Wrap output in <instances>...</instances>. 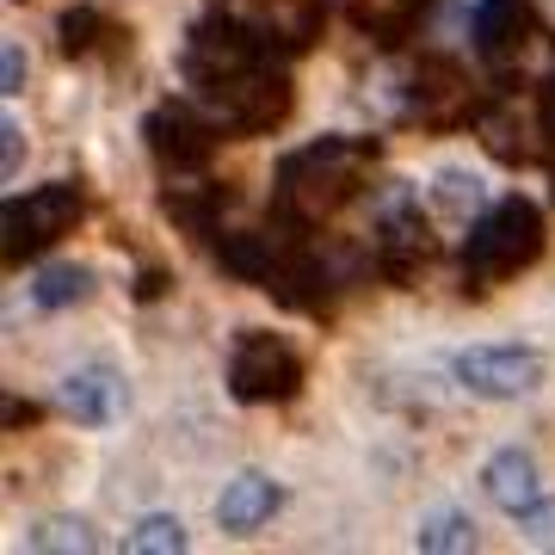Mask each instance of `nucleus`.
<instances>
[{
  "label": "nucleus",
  "mask_w": 555,
  "mask_h": 555,
  "mask_svg": "<svg viewBox=\"0 0 555 555\" xmlns=\"http://www.w3.org/2000/svg\"><path fill=\"white\" fill-rule=\"evenodd\" d=\"M25 167V130L20 124H7V130H0V173L13 179Z\"/></svg>",
  "instance_id": "nucleus-22"
},
{
  "label": "nucleus",
  "mask_w": 555,
  "mask_h": 555,
  "mask_svg": "<svg viewBox=\"0 0 555 555\" xmlns=\"http://www.w3.org/2000/svg\"><path fill=\"white\" fill-rule=\"evenodd\" d=\"M87 217V198H80L75 179H50L38 192H20V198L7 204V266H25V259H38L43 247H56L75 222Z\"/></svg>",
  "instance_id": "nucleus-4"
},
{
  "label": "nucleus",
  "mask_w": 555,
  "mask_h": 555,
  "mask_svg": "<svg viewBox=\"0 0 555 555\" xmlns=\"http://www.w3.org/2000/svg\"><path fill=\"white\" fill-rule=\"evenodd\" d=\"M371 160H377V142H358V137L302 142L297 155H284V167H278V217H291V222L334 217L339 204L358 198Z\"/></svg>",
  "instance_id": "nucleus-2"
},
{
  "label": "nucleus",
  "mask_w": 555,
  "mask_h": 555,
  "mask_svg": "<svg viewBox=\"0 0 555 555\" xmlns=\"http://www.w3.org/2000/svg\"><path fill=\"white\" fill-rule=\"evenodd\" d=\"M185 75L204 93V105L235 130H272L291 112V80H284V50L266 43L259 31H247L229 13L192 25L185 43Z\"/></svg>",
  "instance_id": "nucleus-1"
},
{
  "label": "nucleus",
  "mask_w": 555,
  "mask_h": 555,
  "mask_svg": "<svg viewBox=\"0 0 555 555\" xmlns=\"http://www.w3.org/2000/svg\"><path fill=\"white\" fill-rule=\"evenodd\" d=\"M31 302L50 309V315L93 302V266H75V259H50V266H38V278H31Z\"/></svg>",
  "instance_id": "nucleus-14"
},
{
  "label": "nucleus",
  "mask_w": 555,
  "mask_h": 555,
  "mask_svg": "<svg viewBox=\"0 0 555 555\" xmlns=\"http://www.w3.org/2000/svg\"><path fill=\"white\" fill-rule=\"evenodd\" d=\"M149 149H155L167 167H198V160L217 149V137H210V124H204L192 105H160V112H149Z\"/></svg>",
  "instance_id": "nucleus-13"
},
{
  "label": "nucleus",
  "mask_w": 555,
  "mask_h": 555,
  "mask_svg": "<svg viewBox=\"0 0 555 555\" xmlns=\"http://www.w3.org/2000/svg\"><path fill=\"white\" fill-rule=\"evenodd\" d=\"M56 408L75 420V426H112V420H124V408H130V383H124V371H112V364H80V371L62 377Z\"/></svg>",
  "instance_id": "nucleus-7"
},
{
  "label": "nucleus",
  "mask_w": 555,
  "mask_h": 555,
  "mask_svg": "<svg viewBox=\"0 0 555 555\" xmlns=\"http://www.w3.org/2000/svg\"><path fill=\"white\" fill-rule=\"evenodd\" d=\"M352 20L371 31V38L396 43L408 25L420 20V0H352Z\"/></svg>",
  "instance_id": "nucleus-19"
},
{
  "label": "nucleus",
  "mask_w": 555,
  "mask_h": 555,
  "mask_svg": "<svg viewBox=\"0 0 555 555\" xmlns=\"http://www.w3.org/2000/svg\"><path fill=\"white\" fill-rule=\"evenodd\" d=\"M0 93H7V100L25 93V50H20V43H7V50H0Z\"/></svg>",
  "instance_id": "nucleus-21"
},
{
  "label": "nucleus",
  "mask_w": 555,
  "mask_h": 555,
  "mask_svg": "<svg viewBox=\"0 0 555 555\" xmlns=\"http://www.w3.org/2000/svg\"><path fill=\"white\" fill-rule=\"evenodd\" d=\"M481 488H488V500H494L506 518H531L537 506H543V469H537L531 451H518V444H500L488 463H481Z\"/></svg>",
  "instance_id": "nucleus-10"
},
{
  "label": "nucleus",
  "mask_w": 555,
  "mask_h": 555,
  "mask_svg": "<svg viewBox=\"0 0 555 555\" xmlns=\"http://www.w3.org/2000/svg\"><path fill=\"white\" fill-rule=\"evenodd\" d=\"M124 550L130 555H185L192 537H185V525L173 513H149V518H137V531L124 537Z\"/></svg>",
  "instance_id": "nucleus-18"
},
{
  "label": "nucleus",
  "mask_w": 555,
  "mask_h": 555,
  "mask_svg": "<svg viewBox=\"0 0 555 555\" xmlns=\"http://www.w3.org/2000/svg\"><path fill=\"white\" fill-rule=\"evenodd\" d=\"M377 247H383V272L389 278H414L433 254V235H426V217H420L414 192H389L377 217Z\"/></svg>",
  "instance_id": "nucleus-8"
},
{
  "label": "nucleus",
  "mask_w": 555,
  "mask_h": 555,
  "mask_svg": "<svg viewBox=\"0 0 555 555\" xmlns=\"http://www.w3.org/2000/svg\"><path fill=\"white\" fill-rule=\"evenodd\" d=\"M278 506H284V488H278L272 476L247 469V476H235L229 488H222L217 525H222L229 537H254V531H266V525L278 518Z\"/></svg>",
  "instance_id": "nucleus-12"
},
{
  "label": "nucleus",
  "mask_w": 555,
  "mask_h": 555,
  "mask_svg": "<svg viewBox=\"0 0 555 555\" xmlns=\"http://www.w3.org/2000/svg\"><path fill=\"white\" fill-rule=\"evenodd\" d=\"M112 38H124V31L105 20L100 7H68V13H62V50H68V56H93V50H105Z\"/></svg>",
  "instance_id": "nucleus-17"
},
{
  "label": "nucleus",
  "mask_w": 555,
  "mask_h": 555,
  "mask_svg": "<svg viewBox=\"0 0 555 555\" xmlns=\"http://www.w3.org/2000/svg\"><path fill=\"white\" fill-rule=\"evenodd\" d=\"M537 130H543V142L555 149V75L543 80V105H537Z\"/></svg>",
  "instance_id": "nucleus-23"
},
{
  "label": "nucleus",
  "mask_w": 555,
  "mask_h": 555,
  "mask_svg": "<svg viewBox=\"0 0 555 555\" xmlns=\"http://www.w3.org/2000/svg\"><path fill=\"white\" fill-rule=\"evenodd\" d=\"M222 13L241 20L247 31H259L278 50H309L315 43V13L302 0H222Z\"/></svg>",
  "instance_id": "nucleus-11"
},
{
  "label": "nucleus",
  "mask_w": 555,
  "mask_h": 555,
  "mask_svg": "<svg viewBox=\"0 0 555 555\" xmlns=\"http://www.w3.org/2000/svg\"><path fill=\"white\" fill-rule=\"evenodd\" d=\"M537 254H543V210L531 198L488 204L469 222V235H463V272H469V284L518 278L525 266H537Z\"/></svg>",
  "instance_id": "nucleus-3"
},
{
  "label": "nucleus",
  "mask_w": 555,
  "mask_h": 555,
  "mask_svg": "<svg viewBox=\"0 0 555 555\" xmlns=\"http://www.w3.org/2000/svg\"><path fill=\"white\" fill-rule=\"evenodd\" d=\"M451 371L481 401H525L550 383V358L537 346H469V352H456Z\"/></svg>",
  "instance_id": "nucleus-6"
},
{
  "label": "nucleus",
  "mask_w": 555,
  "mask_h": 555,
  "mask_svg": "<svg viewBox=\"0 0 555 555\" xmlns=\"http://www.w3.org/2000/svg\"><path fill=\"white\" fill-rule=\"evenodd\" d=\"M414 543L426 555H469L476 550V518L456 513V506H438V513H426V525L414 531Z\"/></svg>",
  "instance_id": "nucleus-15"
},
{
  "label": "nucleus",
  "mask_w": 555,
  "mask_h": 555,
  "mask_svg": "<svg viewBox=\"0 0 555 555\" xmlns=\"http://www.w3.org/2000/svg\"><path fill=\"white\" fill-rule=\"evenodd\" d=\"M302 389V352L291 346V334H272V327H254V334L235 339L229 352V396L235 401H291Z\"/></svg>",
  "instance_id": "nucleus-5"
},
{
  "label": "nucleus",
  "mask_w": 555,
  "mask_h": 555,
  "mask_svg": "<svg viewBox=\"0 0 555 555\" xmlns=\"http://www.w3.org/2000/svg\"><path fill=\"white\" fill-rule=\"evenodd\" d=\"M433 210L438 217H469L476 222L481 210H488V198H481V179L476 173H463V167H444V173L433 179Z\"/></svg>",
  "instance_id": "nucleus-16"
},
{
  "label": "nucleus",
  "mask_w": 555,
  "mask_h": 555,
  "mask_svg": "<svg viewBox=\"0 0 555 555\" xmlns=\"http://www.w3.org/2000/svg\"><path fill=\"white\" fill-rule=\"evenodd\" d=\"M469 38H476V56H481V62L513 68V62L525 56V43L537 38L531 0H481V7H476V25H469Z\"/></svg>",
  "instance_id": "nucleus-9"
},
{
  "label": "nucleus",
  "mask_w": 555,
  "mask_h": 555,
  "mask_svg": "<svg viewBox=\"0 0 555 555\" xmlns=\"http://www.w3.org/2000/svg\"><path fill=\"white\" fill-rule=\"evenodd\" d=\"M31 550H68V555H93L100 550V537L87 518H43L38 531H31Z\"/></svg>",
  "instance_id": "nucleus-20"
}]
</instances>
